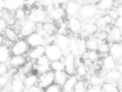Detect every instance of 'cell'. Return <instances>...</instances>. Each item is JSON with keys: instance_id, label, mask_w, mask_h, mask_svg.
I'll list each match as a JSON object with an SVG mask.
<instances>
[{"instance_id": "1", "label": "cell", "mask_w": 122, "mask_h": 92, "mask_svg": "<svg viewBox=\"0 0 122 92\" xmlns=\"http://www.w3.org/2000/svg\"><path fill=\"white\" fill-rule=\"evenodd\" d=\"M48 15L45 9L41 8H35L30 11L27 19L35 23H43L48 22Z\"/></svg>"}, {"instance_id": "2", "label": "cell", "mask_w": 122, "mask_h": 92, "mask_svg": "<svg viewBox=\"0 0 122 92\" xmlns=\"http://www.w3.org/2000/svg\"><path fill=\"white\" fill-rule=\"evenodd\" d=\"M99 10L95 5L90 3L80 6L78 14L80 17L85 20H92L98 15Z\"/></svg>"}, {"instance_id": "3", "label": "cell", "mask_w": 122, "mask_h": 92, "mask_svg": "<svg viewBox=\"0 0 122 92\" xmlns=\"http://www.w3.org/2000/svg\"><path fill=\"white\" fill-rule=\"evenodd\" d=\"M30 49V47L24 38H20L10 48L11 55H25Z\"/></svg>"}, {"instance_id": "4", "label": "cell", "mask_w": 122, "mask_h": 92, "mask_svg": "<svg viewBox=\"0 0 122 92\" xmlns=\"http://www.w3.org/2000/svg\"><path fill=\"white\" fill-rule=\"evenodd\" d=\"M44 55L51 62L60 60L63 56L61 50L54 43L45 47Z\"/></svg>"}, {"instance_id": "5", "label": "cell", "mask_w": 122, "mask_h": 92, "mask_svg": "<svg viewBox=\"0 0 122 92\" xmlns=\"http://www.w3.org/2000/svg\"><path fill=\"white\" fill-rule=\"evenodd\" d=\"M51 61L45 56L39 58L34 62V71L38 76L45 73L51 70Z\"/></svg>"}, {"instance_id": "6", "label": "cell", "mask_w": 122, "mask_h": 92, "mask_svg": "<svg viewBox=\"0 0 122 92\" xmlns=\"http://www.w3.org/2000/svg\"><path fill=\"white\" fill-rule=\"evenodd\" d=\"M54 83V72L50 70L38 76L37 85L44 89Z\"/></svg>"}, {"instance_id": "7", "label": "cell", "mask_w": 122, "mask_h": 92, "mask_svg": "<svg viewBox=\"0 0 122 92\" xmlns=\"http://www.w3.org/2000/svg\"><path fill=\"white\" fill-rule=\"evenodd\" d=\"M64 65V71L69 75H74L75 72V56L71 53L63 56L61 58Z\"/></svg>"}, {"instance_id": "8", "label": "cell", "mask_w": 122, "mask_h": 92, "mask_svg": "<svg viewBox=\"0 0 122 92\" xmlns=\"http://www.w3.org/2000/svg\"><path fill=\"white\" fill-rule=\"evenodd\" d=\"M70 37L67 35L58 34L56 35V38L54 44L58 46L61 50L63 55L65 56L68 54L71 53L69 50Z\"/></svg>"}, {"instance_id": "9", "label": "cell", "mask_w": 122, "mask_h": 92, "mask_svg": "<svg viewBox=\"0 0 122 92\" xmlns=\"http://www.w3.org/2000/svg\"><path fill=\"white\" fill-rule=\"evenodd\" d=\"M36 31V23L26 19L22 23L19 36L21 35V38H25L30 34Z\"/></svg>"}, {"instance_id": "10", "label": "cell", "mask_w": 122, "mask_h": 92, "mask_svg": "<svg viewBox=\"0 0 122 92\" xmlns=\"http://www.w3.org/2000/svg\"><path fill=\"white\" fill-rule=\"evenodd\" d=\"M30 48L43 45L44 39L43 36L37 32H34L24 38Z\"/></svg>"}, {"instance_id": "11", "label": "cell", "mask_w": 122, "mask_h": 92, "mask_svg": "<svg viewBox=\"0 0 122 92\" xmlns=\"http://www.w3.org/2000/svg\"><path fill=\"white\" fill-rule=\"evenodd\" d=\"M67 24L68 29L74 34L80 33L82 30L83 24L77 16L69 17Z\"/></svg>"}, {"instance_id": "12", "label": "cell", "mask_w": 122, "mask_h": 92, "mask_svg": "<svg viewBox=\"0 0 122 92\" xmlns=\"http://www.w3.org/2000/svg\"><path fill=\"white\" fill-rule=\"evenodd\" d=\"M64 8L66 15L69 17L77 16L80 8V4L75 0H69L65 4Z\"/></svg>"}, {"instance_id": "13", "label": "cell", "mask_w": 122, "mask_h": 92, "mask_svg": "<svg viewBox=\"0 0 122 92\" xmlns=\"http://www.w3.org/2000/svg\"><path fill=\"white\" fill-rule=\"evenodd\" d=\"M109 54L113 57L116 61H120L122 56V45L121 42L110 43Z\"/></svg>"}, {"instance_id": "14", "label": "cell", "mask_w": 122, "mask_h": 92, "mask_svg": "<svg viewBox=\"0 0 122 92\" xmlns=\"http://www.w3.org/2000/svg\"><path fill=\"white\" fill-rule=\"evenodd\" d=\"M45 47L43 45L30 48L27 53L26 57L29 58V60L35 61L45 55Z\"/></svg>"}, {"instance_id": "15", "label": "cell", "mask_w": 122, "mask_h": 92, "mask_svg": "<svg viewBox=\"0 0 122 92\" xmlns=\"http://www.w3.org/2000/svg\"><path fill=\"white\" fill-rule=\"evenodd\" d=\"M122 30L115 26H112L108 32L107 41L109 43L120 42L122 39Z\"/></svg>"}, {"instance_id": "16", "label": "cell", "mask_w": 122, "mask_h": 92, "mask_svg": "<svg viewBox=\"0 0 122 92\" xmlns=\"http://www.w3.org/2000/svg\"><path fill=\"white\" fill-rule=\"evenodd\" d=\"M15 76L10 82V91L11 92H23L25 88L23 81L20 78L18 74Z\"/></svg>"}, {"instance_id": "17", "label": "cell", "mask_w": 122, "mask_h": 92, "mask_svg": "<svg viewBox=\"0 0 122 92\" xmlns=\"http://www.w3.org/2000/svg\"><path fill=\"white\" fill-rule=\"evenodd\" d=\"M34 71V62L32 61H27L24 65L19 68L18 75L19 77L23 80L24 77L30 73Z\"/></svg>"}, {"instance_id": "18", "label": "cell", "mask_w": 122, "mask_h": 92, "mask_svg": "<svg viewBox=\"0 0 122 92\" xmlns=\"http://www.w3.org/2000/svg\"><path fill=\"white\" fill-rule=\"evenodd\" d=\"M75 75L76 77H80V79H83L82 78L85 77L88 73V67L82 62L81 58L79 60H77L75 57ZM79 79V80H80Z\"/></svg>"}, {"instance_id": "19", "label": "cell", "mask_w": 122, "mask_h": 92, "mask_svg": "<svg viewBox=\"0 0 122 92\" xmlns=\"http://www.w3.org/2000/svg\"><path fill=\"white\" fill-rule=\"evenodd\" d=\"M25 1L21 0H4V9L12 12L24 6Z\"/></svg>"}, {"instance_id": "20", "label": "cell", "mask_w": 122, "mask_h": 92, "mask_svg": "<svg viewBox=\"0 0 122 92\" xmlns=\"http://www.w3.org/2000/svg\"><path fill=\"white\" fill-rule=\"evenodd\" d=\"M27 61L25 55H11L8 61V65L19 68Z\"/></svg>"}, {"instance_id": "21", "label": "cell", "mask_w": 122, "mask_h": 92, "mask_svg": "<svg viewBox=\"0 0 122 92\" xmlns=\"http://www.w3.org/2000/svg\"><path fill=\"white\" fill-rule=\"evenodd\" d=\"M117 64L116 61L109 54L102 59V66L107 72L115 69Z\"/></svg>"}, {"instance_id": "22", "label": "cell", "mask_w": 122, "mask_h": 92, "mask_svg": "<svg viewBox=\"0 0 122 92\" xmlns=\"http://www.w3.org/2000/svg\"><path fill=\"white\" fill-rule=\"evenodd\" d=\"M78 79L76 76L74 75L68 76L65 83L62 86L63 92H73V88Z\"/></svg>"}, {"instance_id": "23", "label": "cell", "mask_w": 122, "mask_h": 92, "mask_svg": "<svg viewBox=\"0 0 122 92\" xmlns=\"http://www.w3.org/2000/svg\"><path fill=\"white\" fill-rule=\"evenodd\" d=\"M98 28L96 24L94 22L89 21L83 24L82 30L81 32L86 35V38L88 37L89 35H93L98 31ZM80 32V33H81Z\"/></svg>"}, {"instance_id": "24", "label": "cell", "mask_w": 122, "mask_h": 92, "mask_svg": "<svg viewBox=\"0 0 122 92\" xmlns=\"http://www.w3.org/2000/svg\"><path fill=\"white\" fill-rule=\"evenodd\" d=\"M2 34L6 40L12 43L20 39L19 34L11 26H8L4 30Z\"/></svg>"}, {"instance_id": "25", "label": "cell", "mask_w": 122, "mask_h": 92, "mask_svg": "<svg viewBox=\"0 0 122 92\" xmlns=\"http://www.w3.org/2000/svg\"><path fill=\"white\" fill-rule=\"evenodd\" d=\"M113 21V19L108 14H106L98 17L96 19V23H95L98 28L99 26L100 28H102L111 25L112 24Z\"/></svg>"}, {"instance_id": "26", "label": "cell", "mask_w": 122, "mask_h": 92, "mask_svg": "<svg viewBox=\"0 0 122 92\" xmlns=\"http://www.w3.org/2000/svg\"><path fill=\"white\" fill-rule=\"evenodd\" d=\"M38 76L35 73H31L25 76L23 79V82L25 88L28 89L33 86L37 85Z\"/></svg>"}, {"instance_id": "27", "label": "cell", "mask_w": 122, "mask_h": 92, "mask_svg": "<svg viewBox=\"0 0 122 92\" xmlns=\"http://www.w3.org/2000/svg\"><path fill=\"white\" fill-rule=\"evenodd\" d=\"M101 41L93 36L88 37L85 39L86 46L87 51H97Z\"/></svg>"}, {"instance_id": "28", "label": "cell", "mask_w": 122, "mask_h": 92, "mask_svg": "<svg viewBox=\"0 0 122 92\" xmlns=\"http://www.w3.org/2000/svg\"><path fill=\"white\" fill-rule=\"evenodd\" d=\"M11 56L10 48L4 45L0 46V63L7 64Z\"/></svg>"}, {"instance_id": "29", "label": "cell", "mask_w": 122, "mask_h": 92, "mask_svg": "<svg viewBox=\"0 0 122 92\" xmlns=\"http://www.w3.org/2000/svg\"><path fill=\"white\" fill-rule=\"evenodd\" d=\"M101 87L104 92H120L119 85L115 82H104Z\"/></svg>"}, {"instance_id": "30", "label": "cell", "mask_w": 122, "mask_h": 92, "mask_svg": "<svg viewBox=\"0 0 122 92\" xmlns=\"http://www.w3.org/2000/svg\"><path fill=\"white\" fill-rule=\"evenodd\" d=\"M42 29L46 35H56L57 33V26L52 22H46L42 24Z\"/></svg>"}, {"instance_id": "31", "label": "cell", "mask_w": 122, "mask_h": 92, "mask_svg": "<svg viewBox=\"0 0 122 92\" xmlns=\"http://www.w3.org/2000/svg\"><path fill=\"white\" fill-rule=\"evenodd\" d=\"M69 75L64 71L54 72V83L62 87Z\"/></svg>"}, {"instance_id": "32", "label": "cell", "mask_w": 122, "mask_h": 92, "mask_svg": "<svg viewBox=\"0 0 122 92\" xmlns=\"http://www.w3.org/2000/svg\"><path fill=\"white\" fill-rule=\"evenodd\" d=\"M114 6V1L112 0H102L98 1L96 5L98 10L102 11H107Z\"/></svg>"}, {"instance_id": "33", "label": "cell", "mask_w": 122, "mask_h": 92, "mask_svg": "<svg viewBox=\"0 0 122 92\" xmlns=\"http://www.w3.org/2000/svg\"><path fill=\"white\" fill-rule=\"evenodd\" d=\"M78 40L76 38L70 37L69 42V50L71 53L75 57H77L79 55V44Z\"/></svg>"}, {"instance_id": "34", "label": "cell", "mask_w": 122, "mask_h": 92, "mask_svg": "<svg viewBox=\"0 0 122 92\" xmlns=\"http://www.w3.org/2000/svg\"><path fill=\"white\" fill-rule=\"evenodd\" d=\"M121 72L116 69L107 72L106 74V78L111 82L119 81L121 79Z\"/></svg>"}, {"instance_id": "35", "label": "cell", "mask_w": 122, "mask_h": 92, "mask_svg": "<svg viewBox=\"0 0 122 92\" xmlns=\"http://www.w3.org/2000/svg\"><path fill=\"white\" fill-rule=\"evenodd\" d=\"M89 84L84 79L78 80L74 86L73 92H86Z\"/></svg>"}, {"instance_id": "36", "label": "cell", "mask_w": 122, "mask_h": 92, "mask_svg": "<svg viewBox=\"0 0 122 92\" xmlns=\"http://www.w3.org/2000/svg\"><path fill=\"white\" fill-rule=\"evenodd\" d=\"M13 16L16 20L18 21H23L27 19V13L26 10L23 7L19 8L14 11Z\"/></svg>"}, {"instance_id": "37", "label": "cell", "mask_w": 122, "mask_h": 92, "mask_svg": "<svg viewBox=\"0 0 122 92\" xmlns=\"http://www.w3.org/2000/svg\"><path fill=\"white\" fill-rule=\"evenodd\" d=\"M104 77L97 74L92 75L89 80V84L91 86H102L104 82Z\"/></svg>"}, {"instance_id": "38", "label": "cell", "mask_w": 122, "mask_h": 92, "mask_svg": "<svg viewBox=\"0 0 122 92\" xmlns=\"http://www.w3.org/2000/svg\"><path fill=\"white\" fill-rule=\"evenodd\" d=\"M51 70L54 72L64 70V65L61 59L60 60L51 61L50 62Z\"/></svg>"}, {"instance_id": "39", "label": "cell", "mask_w": 122, "mask_h": 92, "mask_svg": "<svg viewBox=\"0 0 122 92\" xmlns=\"http://www.w3.org/2000/svg\"><path fill=\"white\" fill-rule=\"evenodd\" d=\"M110 49V43L107 41L101 42L97 50L98 52L100 54L107 55L109 54Z\"/></svg>"}, {"instance_id": "40", "label": "cell", "mask_w": 122, "mask_h": 92, "mask_svg": "<svg viewBox=\"0 0 122 92\" xmlns=\"http://www.w3.org/2000/svg\"><path fill=\"white\" fill-rule=\"evenodd\" d=\"M93 36L101 42L105 41H107L108 33L104 29H101L99 31L98 30L97 32L93 35Z\"/></svg>"}, {"instance_id": "41", "label": "cell", "mask_w": 122, "mask_h": 92, "mask_svg": "<svg viewBox=\"0 0 122 92\" xmlns=\"http://www.w3.org/2000/svg\"><path fill=\"white\" fill-rule=\"evenodd\" d=\"M44 92H63L62 87L54 83L44 89Z\"/></svg>"}, {"instance_id": "42", "label": "cell", "mask_w": 122, "mask_h": 92, "mask_svg": "<svg viewBox=\"0 0 122 92\" xmlns=\"http://www.w3.org/2000/svg\"><path fill=\"white\" fill-rule=\"evenodd\" d=\"M18 72H19V69L18 68L8 65V70H7L6 75L8 77H9L11 79V78H12L13 77H14L17 74H18Z\"/></svg>"}, {"instance_id": "43", "label": "cell", "mask_w": 122, "mask_h": 92, "mask_svg": "<svg viewBox=\"0 0 122 92\" xmlns=\"http://www.w3.org/2000/svg\"><path fill=\"white\" fill-rule=\"evenodd\" d=\"M11 79L6 75L0 76V90L4 88L10 82Z\"/></svg>"}, {"instance_id": "44", "label": "cell", "mask_w": 122, "mask_h": 92, "mask_svg": "<svg viewBox=\"0 0 122 92\" xmlns=\"http://www.w3.org/2000/svg\"><path fill=\"white\" fill-rule=\"evenodd\" d=\"M78 44H79V55H81L85 51H86L87 49L86 46L85 39H80L78 40Z\"/></svg>"}, {"instance_id": "45", "label": "cell", "mask_w": 122, "mask_h": 92, "mask_svg": "<svg viewBox=\"0 0 122 92\" xmlns=\"http://www.w3.org/2000/svg\"><path fill=\"white\" fill-rule=\"evenodd\" d=\"M23 92H44V90L38 85H36L28 89L24 88Z\"/></svg>"}, {"instance_id": "46", "label": "cell", "mask_w": 122, "mask_h": 92, "mask_svg": "<svg viewBox=\"0 0 122 92\" xmlns=\"http://www.w3.org/2000/svg\"><path fill=\"white\" fill-rule=\"evenodd\" d=\"M86 92H104L101 86H91L89 84Z\"/></svg>"}, {"instance_id": "47", "label": "cell", "mask_w": 122, "mask_h": 92, "mask_svg": "<svg viewBox=\"0 0 122 92\" xmlns=\"http://www.w3.org/2000/svg\"><path fill=\"white\" fill-rule=\"evenodd\" d=\"M8 68V65L5 63H0V76L6 75Z\"/></svg>"}, {"instance_id": "48", "label": "cell", "mask_w": 122, "mask_h": 92, "mask_svg": "<svg viewBox=\"0 0 122 92\" xmlns=\"http://www.w3.org/2000/svg\"><path fill=\"white\" fill-rule=\"evenodd\" d=\"M114 26L115 27L122 30V17L119 16L116 20L113 21Z\"/></svg>"}, {"instance_id": "49", "label": "cell", "mask_w": 122, "mask_h": 92, "mask_svg": "<svg viewBox=\"0 0 122 92\" xmlns=\"http://www.w3.org/2000/svg\"><path fill=\"white\" fill-rule=\"evenodd\" d=\"M7 26L6 21L3 18H0V34L3 33L4 30Z\"/></svg>"}, {"instance_id": "50", "label": "cell", "mask_w": 122, "mask_h": 92, "mask_svg": "<svg viewBox=\"0 0 122 92\" xmlns=\"http://www.w3.org/2000/svg\"><path fill=\"white\" fill-rule=\"evenodd\" d=\"M5 40V38L2 33L0 34V46L3 44Z\"/></svg>"}, {"instance_id": "51", "label": "cell", "mask_w": 122, "mask_h": 92, "mask_svg": "<svg viewBox=\"0 0 122 92\" xmlns=\"http://www.w3.org/2000/svg\"><path fill=\"white\" fill-rule=\"evenodd\" d=\"M4 9V0H0V11Z\"/></svg>"}, {"instance_id": "52", "label": "cell", "mask_w": 122, "mask_h": 92, "mask_svg": "<svg viewBox=\"0 0 122 92\" xmlns=\"http://www.w3.org/2000/svg\"><path fill=\"white\" fill-rule=\"evenodd\" d=\"M0 92H11L10 90H7V89L4 88V89H2V90H0Z\"/></svg>"}, {"instance_id": "53", "label": "cell", "mask_w": 122, "mask_h": 92, "mask_svg": "<svg viewBox=\"0 0 122 92\" xmlns=\"http://www.w3.org/2000/svg\"><path fill=\"white\" fill-rule=\"evenodd\" d=\"M2 10L0 11V18H2Z\"/></svg>"}]
</instances>
